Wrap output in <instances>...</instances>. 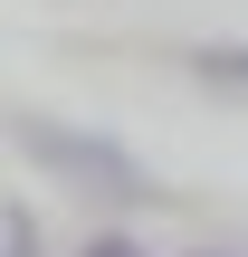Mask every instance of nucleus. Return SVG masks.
I'll return each mask as SVG.
<instances>
[{
    "label": "nucleus",
    "mask_w": 248,
    "mask_h": 257,
    "mask_svg": "<svg viewBox=\"0 0 248 257\" xmlns=\"http://www.w3.org/2000/svg\"><path fill=\"white\" fill-rule=\"evenodd\" d=\"M19 153H29L48 181L86 191V200H153V172H143L124 143H105V134H76V124H19Z\"/></svg>",
    "instance_id": "nucleus-1"
},
{
    "label": "nucleus",
    "mask_w": 248,
    "mask_h": 257,
    "mask_svg": "<svg viewBox=\"0 0 248 257\" xmlns=\"http://www.w3.org/2000/svg\"><path fill=\"white\" fill-rule=\"evenodd\" d=\"M86 257H134V248H124V238H96V248H86Z\"/></svg>",
    "instance_id": "nucleus-3"
},
{
    "label": "nucleus",
    "mask_w": 248,
    "mask_h": 257,
    "mask_svg": "<svg viewBox=\"0 0 248 257\" xmlns=\"http://www.w3.org/2000/svg\"><path fill=\"white\" fill-rule=\"evenodd\" d=\"M191 76L220 95H248V48H191Z\"/></svg>",
    "instance_id": "nucleus-2"
}]
</instances>
